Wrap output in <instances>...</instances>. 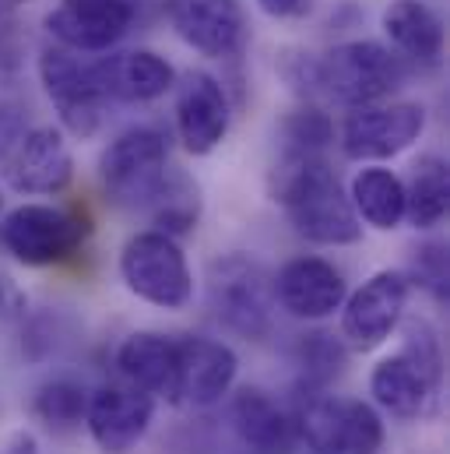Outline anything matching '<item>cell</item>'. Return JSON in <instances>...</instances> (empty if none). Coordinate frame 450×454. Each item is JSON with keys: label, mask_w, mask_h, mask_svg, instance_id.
Wrapping results in <instances>:
<instances>
[{"label": "cell", "mask_w": 450, "mask_h": 454, "mask_svg": "<svg viewBox=\"0 0 450 454\" xmlns=\"http://www.w3.org/2000/svg\"><path fill=\"white\" fill-rule=\"evenodd\" d=\"M271 201L285 208L292 229L310 243L348 247L362 236V223L324 155L285 152L271 173Z\"/></svg>", "instance_id": "cell-1"}, {"label": "cell", "mask_w": 450, "mask_h": 454, "mask_svg": "<svg viewBox=\"0 0 450 454\" xmlns=\"http://www.w3.org/2000/svg\"><path fill=\"white\" fill-rule=\"evenodd\" d=\"M440 377H444L440 339L430 328V321L415 317L405 328V345L373 366L369 395L384 412L398 419H419L437 398Z\"/></svg>", "instance_id": "cell-2"}, {"label": "cell", "mask_w": 450, "mask_h": 454, "mask_svg": "<svg viewBox=\"0 0 450 454\" xmlns=\"http://www.w3.org/2000/svg\"><path fill=\"white\" fill-rule=\"evenodd\" d=\"M321 71V99L338 103L345 110L373 106L391 99L408 74V64L394 57L391 46L373 39H348L317 57Z\"/></svg>", "instance_id": "cell-3"}, {"label": "cell", "mask_w": 450, "mask_h": 454, "mask_svg": "<svg viewBox=\"0 0 450 454\" xmlns=\"http://www.w3.org/2000/svg\"><path fill=\"white\" fill-rule=\"evenodd\" d=\"M92 236V219L78 208L57 205H18L0 223V247L25 268L64 264L81 254Z\"/></svg>", "instance_id": "cell-4"}, {"label": "cell", "mask_w": 450, "mask_h": 454, "mask_svg": "<svg viewBox=\"0 0 450 454\" xmlns=\"http://www.w3.org/2000/svg\"><path fill=\"white\" fill-rule=\"evenodd\" d=\"M120 278L137 300L159 310H183L194 296V275L183 247L159 229L134 232L123 243Z\"/></svg>", "instance_id": "cell-5"}, {"label": "cell", "mask_w": 450, "mask_h": 454, "mask_svg": "<svg viewBox=\"0 0 450 454\" xmlns=\"http://www.w3.org/2000/svg\"><path fill=\"white\" fill-rule=\"evenodd\" d=\"M169 173V145L155 127L116 134L99 155V180L116 208H148Z\"/></svg>", "instance_id": "cell-6"}, {"label": "cell", "mask_w": 450, "mask_h": 454, "mask_svg": "<svg viewBox=\"0 0 450 454\" xmlns=\"http://www.w3.org/2000/svg\"><path fill=\"white\" fill-rule=\"evenodd\" d=\"M208 296L219 325L239 339L260 341L271 332L275 289L268 271L246 254H225L212 264Z\"/></svg>", "instance_id": "cell-7"}, {"label": "cell", "mask_w": 450, "mask_h": 454, "mask_svg": "<svg viewBox=\"0 0 450 454\" xmlns=\"http://www.w3.org/2000/svg\"><path fill=\"white\" fill-rule=\"evenodd\" d=\"M292 419L299 441L317 454H376L384 448V419L359 398L310 395Z\"/></svg>", "instance_id": "cell-8"}, {"label": "cell", "mask_w": 450, "mask_h": 454, "mask_svg": "<svg viewBox=\"0 0 450 454\" xmlns=\"http://www.w3.org/2000/svg\"><path fill=\"white\" fill-rule=\"evenodd\" d=\"M426 130V106L419 103H373L355 106L341 120V152L352 162H384L408 152Z\"/></svg>", "instance_id": "cell-9"}, {"label": "cell", "mask_w": 450, "mask_h": 454, "mask_svg": "<svg viewBox=\"0 0 450 454\" xmlns=\"http://www.w3.org/2000/svg\"><path fill=\"white\" fill-rule=\"evenodd\" d=\"M39 82L46 99L60 116V127L74 137H92L103 123L106 99L92 78V67L81 60V53L64 50L57 43L43 46L39 53Z\"/></svg>", "instance_id": "cell-10"}, {"label": "cell", "mask_w": 450, "mask_h": 454, "mask_svg": "<svg viewBox=\"0 0 450 454\" xmlns=\"http://www.w3.org/2000/svg\"><path fill=\"white\" fill-rule=\"evenodd\" d=\"M412 278L405 271H376L341 303V339L355 352H373L391 339L405 317Z\"/></svg>", "instance_id": "cell-11"}, {"label": "cell", "mask_w": 450, "mask_h": 454, "mask_svg": "<svg viewBox=\"0 0 450 454\" xmlns=\"http://www.w3.org/2000/svg\"><path fill=\"white\" fill-rule=\"evenodd\" d=\"M162 14L176 39L208 60H229L246 46V11L239 0H162Z\"/></svg>", "instance_id": "cell-12"}, {"label": "cell", "mask_w": 450, "mask_h": 454, "mask_svg": "<svg viewBox=\"0 0 450 454\" xmlns=\"http://www.w3.org/2000/svg\"><path fill=\"white\" fill-rule=\"evenodd\" d=\"M134 0H57L46 14V32L74 53H110L134 25Z\"/></svg>", "instance_id": "cell-13"}, {"label": "cell", "mask_w": 450, "mask_h": 454, "mask_svg": "<svg viewBox=\"0 0 450 454\" xmlns=\"http://www.w3.org/2000/svg\"><path fill=\"white\" fill-rule=\"evenodd\" d=\"M18 194H60L74 180V155L57 127H28L0 162Z\"/></svg>", "instance_id": "cell-14"}, {"label": "cell", "mask_w": 450, "mask_h": 454, "mask_svg": "<svg viewBox=\"0 0 450 454\" xmlns=\"http://www.w3.org/2000/svg\"><path fill=\"white\" fill-rule=\"evenodd\" d=\"M176 92V134L190 155H212L229 134V96L225 85L208 71H187L173 85Z\"/></svg>", "instance_id": "cell-15"}, {"label": "cell", "mask_w": 450, "mask_h": 454, "mask_svg": "<svg viewBox=\"0 0 450 454\" xmlns=\"http://www.w3.org/2000/svg\"><path fill=\"white\" fill-rule=\"evenodd\" d=\"M275 303L299 321H324L335 310H341L348 286L341 268H335L324 257H292L282 264V271L271 282Z\"/></svg>", "instance_id": "cell-16"}, {"label": "cell", "mask_w": 450, "mask_h": 454, "mask_svg": "<svg viewBox=\"0 0 450 454\" xmlns=\"http://www.w3.org/2000/svg\"><path fill=\"white\" fill-rule=\"evenodd\" d=\"M92 78L103 92L106 103H127V106H144L173 92L176 71L173 64L155 53V50H120L106 53L89 64Z\"/></svg>", "instance_id": "cell-17"}, {"label": "cell", "mask_w": 450, "mask_h": 454, "mask_svg": "<svg viewBox=\"0 0 450 454\" xmlns=\"http://www.w3.org/2000/svg\"><path fill=\"white\" fill-rule=\"evenodd\" d=\"M155 419V398L144 395L141 387H123V384H106L96 395H89L85 405V423L99 451L127 454L151 427Z\"/></svg>", "instance_id": "cell-18"}, {"label": "cell", "mask_w": 450, "mask_h": 454, "mask_svg": "<svg viewBox=\"0 0 450 454\" xmlns=\"http://www.w3.org/2000/svg\"><path fill=\"white\" fill-rule=\"evenodd\" d=\"M239 359L236 352L215 339H176V405L208 409L222 402L236 384Z\"/></svg>", "instance_id": "cell-19"}, {"label": "cell", "mask_w": 450, "mask_h": 454, "mask_svg": "<svg viewBox=\"0 0 450 454\" xmlns=\"http://www.w3.org/2000/svg\"><path fill=\"white\" fill-rule=\"evenodd\" d=\"M380 28L394 57L415 67H437L444 57V18L426 0H391L380 14Z\"/></svg>", "instance_id": "cell-20"}, {"label": "cell", "mask_w": 450, "mask_h": 454, "mask_svg": "<svg viewBox=\"0 0 450 454\" xmlns=\"http://www.w3.org/2000/svg\"><path fill=\"white\" fill-rule=\"evenodd\" d=\"M232 427L239 441L257 454H292L299 434L296 419L260 387H243L232 398Z\"/></svg>", "instance_id": "cell-21"}, {"label": "cell", "mask_w": 450, "mask_h": 454, "mask_svg": "<svg viewBox=\"0 0 450 454\" xmlns=\"http://www.w3.org/2000/svg\"><path fill=\"white\" fill-rule=\"evenodd\" d=\"M116 366L144 395L176 402V339L162 332H134L116 348Z\"/></svg>", "instance_id": "cell-22"}, {"label": "cell", "mask_w": 450, "mask_h": 454, "mask_svg": "<svg viewBox=\"0 0 450 454\" xmlns=\"http://www.w3.org/2000/svg\"><path fill=\"white\" fill-rule=\"evenodd\" d=\"M348 201L359 223L391 232L405 223V184L398 173L384 166H366L352 176Z\"/></svg>", "instance_id": "cell-23"}, {"label": "cell", "mask_w": 450, "mask_h": 454, "mask_svg": "<svg viewBox=\"0 0 450 454\" xmlns=\"http://www.w3.org/2000/svg\"><path fill=\"white\" fill-rule=\"evenodd\" d=\"M405 184V219L415 229H437L447 219L450 205V173L440 155L415 159Z\"/></svg>", "instance_id": "cell-24"}, {"label": "cell", "mask_w": 450, "mask_h": 454, "mask_svg": "<svg viewBox=\"0 0 450 454\" xmlns=\"http://www.w3.org/2000/svg\"><path fill=\"white\" fill-rule=\"evenodd\" d=\"M148 212H151L159 232H166V236H173V239H176V236H187V232L198 229V219H201V187H198L190 176L169 169V173H166V184H162V191L151 198Z\"/></svg>", "instance_id": "cell-25"}, {"label": "cell", "mask_w": 450, "mask_h": 454, "mask_svg": "<svg viewBox=\"0 0 450 454\" xmlns=\"http://www.w3.org/2000/svg\"><path fill=\"white\" fill-rule=\"evenodd\" d=\"M85 405H89V395L81 391V384L74 380H50L35 391L32 398V412L43 427L57 430V434H67L74 430L78 423H85Z\"/></svg>", "instance_id": "cell-26"}, {"label": "cell", "mask_w": 450, "mask_h": 454, "mask_svg": "<svg viewBox=\"0 0 450 454\" xmlns=\"http://www.w3.org/2000/svg\"><path fill=\"white\" fill-rule=\"evenodd\" d=\"M282 137H285V152L324 155V148L335 141V120L317 103H303L299 110H292L282 120Z\"/></svg>", "instance_id": "cell-27"}, {"label": "cell", "mask_w": 450, "mask_h": 454, "mask_svg": "<svg viewBox=\"0 0 450 454\" xmlns=\"http://www.w3.org/2000/svg\"><path fill=\"white\" fill-rule=\"evenodd\" d=\"M345 341H338L335 335L328 332H310L296 341V363L303 370V377L317 387H324L328 380H335L338 373L345 370Z\"/></svg>", "instance_id": "cell-28"}, {"label": "cell", "mask_w": 450, "mask_h": 454, "mask_svg": "<svg viewBox=\"0 0 450 454\" xmlns=\"http://www.w3.org/2000/svg\"><path fill=\"white\" fill-rule=\"evenodd\" d=\"M278 74L285 78V85H289L303 103H317V99H321L317 53H306V50H282V57H278Z\"/></svg>", "instance_id": "cell-29"}, {"label": "cell", "mask_w": 450, "mask_h": 454, "mask_svg": "<svg viewBox=\"0 0 450 454\" xmlns=\"http://www.w3.org/2000/svg\"><path fill=\"white\" fill-rule=\"evenodd\" d=\"M415 282L426 286L437 300H447V254L444 243H426L415 257Z\"/></svg>", "instance_id": "cell-30"}, {"label": "cell", "mask_w": 450, "mask_h": 454, "mask_svg": "<svg viewBox=\"0 0 450 454\" xmlns=\"http://www.w3.org/2000/svg\"><path fill=\"white\" fill-rule=\"evenodd\" d=\"M28 130V120L21 114V106H14V103H0V162H4V155L18 145V137Z\"/></svg>", "instance_id": "cell-31"}, {"label": "cell", "mask_w": 450, "mask_h": 454, "mask_svg": "<svg viewBox=\"0 0 450 454\" xmlns=\"http://www.w3.org/2000/svg\"><path fill=\"white\" fill-rule=\"evenodd\" d=\"M21 39H18V32L11 28V25H4L0 21V82H7V78H14L18 71H21Z\"/></svg>", "instance_id": "cell-32"}, {"label": "cell", "mask_w": 450, "mask_h": 454, "mask_svg": "<svg viewBox=\"0 0 450 454\" xmlns=\"http://www.w3.org/2000/svg\"><path fill=\"white\" fill-rule=\"evenodd\" d=\"M253 4L275 21H296L314 7V0H253Z\"/></svg>", "instance_id": "cell-33"}, {"label": "cell", "mask_w": 450, "mask_h": 454, "mask_svg": "<svg viewBox=\"0 0 450 454\" xmlns=\"http://www.w3.org/2000/svg\"><path fill=\"white\" fill-rule=\"evenodd\" d=\"M21 314H25V293L7 275H0V317H21Z\"/></svg>", "instance_id": "cell-34"}, {"label": "cell", "mask_w": 450, "mask_h": 454, "mask_svg": "<svg viewBox=\"0 0 450 454\" xmlns=\"http://www.w3.org/2000/svg\"><path fill=\"white\" fill-rule=\"evenodd\" d=\"M32 0H0V21H7L11 14H18L21 7H28Z\"/></svg>", "instance_id": "cell-35"}, {"label": "cell", "mask_w": 450, "mask_h": 454, "mask_svg": "<svg viewBox=\"0 0 450 454\" xmlns=\"http://www.w3.org/2000/svg\"><path fill=\"white\" fill-rule=\"evenodd\" d=\"M0 208H4V198H0Z\"/></svg>", "instance_id": "cell-36"}]
</instances>
